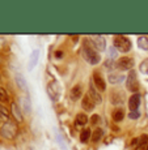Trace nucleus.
Returning <instances> with one entry per match:
<instances>
[{"instance_id":"30","label":"nucleus","mask_w":148,"mask_h":150,"mask_svg":"<svg viewBox=\"0 0 148 150\" xmlns=\"http://www.w3.org/2000/svg\"><path fill=\"white\" fill-rule=\"evenodd\" d=\"M109 54H110V57H114V56H117V54H114V47H112L109 50Z\"/></svg>"},{"instance_id":"9","label":"nucleus","mask_w":148,"mask_h":150,"mask_svg":"<svg viewBox=\"0 0 148 150\" xmlns=\"http://www.w3.org/2000/svg\"><path fill=\"white\" fill-rule=\"evenodd\" d=\"M81 106H83V108L85 110V111H93V108L96 107V103L93 102V99L87 94V96H84L83 100H81Z\"/></svg>"},{"instance_id":"14","label":"nucleus","mask_w":148,"mask_h":150,"mask_svg":"<svg viewBox=\"0 0 148 150\" xmlns=\"http://www.w3.org/2000/svg\"><path fill=\"white\" fill-rule=\"evenodd\" d=\"M12 115L13 117L17 120V122H22V114L20 107L16 105V103H12Z\"/></svg>"},{"instance_id":"11","label":"nucleus","mask_w":148,"mask_h":150,"mask_svg":"<svg viewBox=\"0 0 148 150\" xmlns=\"http://www.w3.org/2000/svg\"><path fill=\"white\" fill-rule=\"evenodd\" d=\"M38 59H39V50H34L30 55V59H29V65H28L29 71H31V69L36 67L37 63H38Z\"/></svg>"},{"instance_id":"16","label":"nucleus","mask_w":148,"mask_h":150,"mask_svg":"<svg viewBox=\"0 0 148 150\" xmlns=\"http://www.w3.org/2000/svg\"><path fill=\"white\" fill-rule=\"evenodd\" d=\"M123 80H124V76H122V74H115V73L109 74V81H110V83H113V85H118V83H121Z\"/></svg>"},{"instance_id":"2","label":"nucleus","mask_w":148,"mask_h":150,"mask_svg":"<svg viewBox=\"0 0 148 150\" xmlns=\"http://www.w3.org/2000/svg\"><path fill=\"white\" fill-rule=\"evenodd\" d=\"M114 47L121 52H129L131 50V41L127 37L117 35L114 37Z\"/></svg>"},{"instance_id":"32","label":"nucleus","mask_w":148,"mask_h":150,"mask_svg":"<svg viewBox=\"0 0 148 150\" xmlns=\"http://www.w3.org/2000/svg\"><path fill=\"white\" fill-rule=\"evenodd\" d=\"M62 51H56V57H62Z\"/></svg>"},{"instance_id":"12","label":"nucleus","mask_w":148,"mask_h":150,"mask_svg":"<svg viewBox=\"0 0 148 150\" xmlns=\"http://www.w3.org/2000/svg\"><path fill=\"white\" fill-rule=\"evenodd\" d=\"M81 96H83V89H81L80 85H75L69 91V98L72 100H77Z\"/></svg>"},{"instance_id":"33","label":"nucleus","mask_w":148,"mask_h":150,"mask_svg":"<svg viewBox=\"0 0 148 150\" xmlns=\"http://www.w3.org/2000/svg\"><path fill=\"white\" fill-rule=\"evenodd\" d=\"M147 149H148V146H147Z\"/></svg>"},{"instance_id":"22","label":"nucleus","mask_w":148,"mask_h":150,"mask_svg":"<svg viewBox=\"0 0 148 150\" xmlns=\"http://www.w3.org/2000/svg\"><path fill=\"white\" fill-rule=\"evenodd\" d=\"M124 114L122 110H115V111H113V120L114 122H121L122 119H123Z\"/></svg>"},{"instance_id":"27","label":"nucleus","mask_w":148,"mask_h":150,"mask_svg":"<svg viewBox=\"0 0 148 150\" xmlns=\"http://www.w3.org/2000/svg\"><path fill=\"white\" fill-rule=\"evenodd\" d=\"M139 144L143 146H148V134H143V136L140 137V140H139Z\"/></svg>"},{"instance_id":"8","label":"nucleus","mask_w":148,"mask_h":150,"mask_svg":"<svg viewBox=\"0 0 148 150\" xmlns=\"http://www.w3.org/2000/svg\"><path fill=\"white\" fill-rule=\"evenodd\" d=\"M93 82H94V88L100 91H104L106 89L105 85V80L101 77L100 73H93Z\"/></svg>"},{"instance_id":"15","label":"nucleus","mask_w":148,"mask_h":150,"mask_svg":"<svg viewBox=\"0 0 148 150\" xmlns=\"http://www.w3.org/2000/svg\"><path fill=\"white\" fill-rule=\"evenodd\" d=\"M20 102H21V108L25 111V114H30V100L28 97H22L20 98Z\"/></svg>"},{"instance_id":"1","label":"nucleus","mask_w":148,"mask_h":150,"mask_svg":"<svg viewBox=\"0 0 148 150\" xmlns=\"http://www.w3.org/2000/svg\"><path fill=\"white\" fill-rule=\"evenodd\" d=\"M83 57H84V60H87L91 65L98 64L101 60L100 54H97L94 51V48L91 47V46H88V45H85L83 47Z\"/></svg>"},{"instance_id":"21","label":"nucleus","mask_w":148,"mask_h":150,"mask_svg":"<svg viewBox=\"0 0 148 150\" xmlns=\"http://www.w3.org/2000/svg\"><path fill=\"white\" fill-rule=\"evenodd\" d=\"M102 136H104V132L101 131L100 128H97V129H94V132L92 133L91 138H92V141H93V142H98V141L102 138Z\"/></svg>"},{"instance_id":"5","label":"nucleus","mask_w":148,"mask_h":150,"mask_svg":"<svg viewBox=\"0 0 148 150\" xmlns=\"http://www.w3.org/2000/svg\"><path fill=\"white\" fill-rule=\"evenodd\" d=\"M126 88H127V90L132 91V93H135V91L138 90V79H136V73L134 71H131L129 74H127Z\"/></svg>"},{"instance_id":"23","label":"nucleus","mask_w":148,"mask_h":150,"mask_svg":"<svg viewBox=\"0 0 148 150\" xmlns=\"http://www.w3.org/2000/svg\"><path fill=\"white\" fill-rule=\"evenodd\" d=\"M110 100H112L113 105H121L122 102H123V98H122V96H115L114 93H112V97H110Z\"/></svg>"},{"instance_id":"20","label":"nucleus","mask_w":148,"mask_h":150,"mask_svg":"<svg viewBox=\"0 0 148 150\" xmlns=\"http://www.w3.org/2000/svg\"><path fill=\"white\" fill-rule=\"evenodd\" d=\"M138 47L144 51H148V38L147 37H139L138 38Z\"/></svg>"},{"instance_id":"28","label":"nucleus","mask_w":148,"mask_h":150,"mask_svg":"<svg viewBox=\"0 0 148 150\" xmlns=\"http://www.w3.org/2000/svg\"><path fill=\"white\" fill-rule=\"evenodd\" d=\"M139 116H140V114H139V111H131L129 114V117L130 119H132V120H135V119H139Z\"/></svg>"},{"instance_id":"26","label":"nucleus","mask_w":148,"mask_h":150,"mask_svg":"<svg viewBox=\"0 0 148 150\" xmlns=\"http://www.w3.org/2000/svg\"><path fill=\"white\" fill-rule=\"evenodd\" d=\"M9 97H8V93L4 88H0V102H8Z\"/></svg>"},{"instance_id":"10","label":"nucleus","mask_w":148,"mask_h":150,"mask_svg":"<svg viewBox=\"0 0 148 150\" xmlns=\"http://www.w3.org/2000/svg\"><path fill=\"white\" fill-rule=\"evenodd\" d=\"M139 106H140V96L139 94H132L129 99V108L131 111H138Z\"/></svg>"},{"instance_id":"6","label":"nucleus","mask_w":148,"mask_h":150,"mask_svg":"<svg viewBox=\"0 0 148 150\" xmlns=\"http://www.w3.org/2000/svg\"><path fill=\"white\" fill-rule=\"evenodd\" d=\"M132 67H134V60L129 56L121 57L117 62V68L121 69V71H129V69H131Z\"/></svg>"},{"instance_id":"31","label":"nucleus","mask_w":148,"mask_h":150,"mask_svg":"<svg viewBox=\"0 0 148 150\" xmlns=\"http://www.w3.org/2000/svg\"><path fill=\"white\" fill-rule=\"evenodd\" d=\"M135 150H148V149L146 148V146H143V145H139V146H138V148H136Z\"/></svg>"},{"instance_id":"29","label":"nucleus","mask_w":148,"mask_h":150,"mask_svg":"<svg viewBox=\"0 0 148 150\" xmlns=\"http://www.w3.org/2000/svg\"><path fill=\"white\" fill-rule=\"evenodd\" d=\"M97 122H98V115H93L92 119H91V123L94 125V124H97Z\"/></svg>"},{"instance_id":"18","label":"nucleus","mask_w":148,"mask_h":150,"mask_svg":"<svg viewBox=\"0 0 148 150\" xmlns=\"http://www.w3.org/2000/svg\"><path fill=\"white\" fill-rule=\"evenodd\" d=\"M75 123H76V125H79V127H84L87 123H88V116H87L85 114H77Z\"/></svg>"},{"instance_id":"4","label":"nucleus","mask_w":148,"mask_h":150,"mask_svg":"<svg viewBox=\"0 0 148 150\" xmlns=\"http://www.w3.org/2000/svg\"><path fill=\"white\" fill-rule=\"evenodd\" d=\"M47 94L51 100H58L60 98V85L58 81H51L47 85Z\"/></svg>"},{"instance_id":"17","label":"nucleus","mask_w":148,"mask_h":150,"mask_svg":"<svg viewBox=\"0 0 148 150\" xmlns=\"http://www.w3.org/2000/svg\"><path fill=\"white\" fill-rule=\"evenodd\" d=\"M16 82H17V85H19V88H20V89H22L24 91H28L26 81H25V79H24V77H22L20 73H17V74H16Z\"/></svg>"},{"instance_id":"7","label":"nucleus","mask_w":148,"mask_h":150,"mask_svg":"<svg viewBox=\"0 0 148 150\" xmlns=\"http://www.w3.org/2000/svg\"><path fill=\"white\" fill-rule=\"evenodd\" d=\"M92 42H93V46L97 48L98 51H104L106 48V39L101 35H94V37H91Z\"/></svg>"},{"instance_id":"3","label":"nucleus","mask_w":148,"mask_h":150,"mask_svg":"<svg viewBox=\"0 0 148 150\" xmlns=\"http://www.w3.org/2000/svg\"><path fill=\"white\" fill-rule=\"evenodd\" d=\"M0 133H1L3 137L8 138V140H12V138L16 137L17 134V127L16 124L12 122H5L3 124L1 129H0Z\"/></svg>"},{"instance_id":"19","label":"nucleus","mask_w":148,"mask_h":150,"mask_svg":"<svg viewBox=\"0 0 148 150\" xmlns=\"http://www.w3.org/2000/svg\"><path fill=\"white\" fill-rule=\"evenodd\" d=\"M91 137H92V132H91V129H89V128H85L80 133V141H81V142H88Z\"/></svg>"},{"instance_id":"13","label":"nucleus","mask_w":148,"mask_h":150,"mask_svg":"<svg viewBox=\"0 0 148 150\" xmlns=\"http://www.w3.org/2000/svg\"><path fill=\"white\" fill-rule=\"evenodd\" d=\"M88 96L93 99V102L96 105H98V103H101V100H102V98H101L100 93H98L97 90H96L94 85H91V88H89V91H88Z\"/></svg>"},{"instance_id":"24","label":"nucleus","mask_w":148,"mask_h":150,"mask_svg":"<svg viewBox=\"0 0 148 150\" xmlns=\"http://www.w3.org/2000/svg\"><path fill=\"white\" fill-rule=\"evenodd\" d=\"M0 115H1L4 119H9V117H11L9 111H8L7 107H5V106H3L1 103H0Z\"/></svg>"},{"instance_id":"25","label":"nucleus","mask_w":148,"mask_h":150,"mask_svg":"<svg viewBox=\"0 0 148 150\" xmlns=\"http://www.w3.org/2000/svg\"><path fill=\"white\" fill-rule=\"evenodd\" d=\"M139 69H140V72L143 74H147V76H148V59H146V60H143V62H142V64L139 65Z\"/></svg>"}]
</instances>
